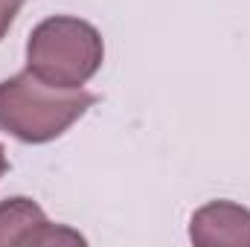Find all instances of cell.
<instances>
[{
    "instance_id": "cell-6",
    "label": "cell",
    "mask_w": 250,
    "mask_h": 247,
    "mask_svg": "<svg viewBox=\"0 0 250 247\" xmlns=\"http://www.w3.org/2000/svg\"><path fill=\"white\" fill-rule=\"evenodd\" d=\"M6 169H9V157H6V151H3V145H0V178L6 175Z\"/></svg>"
},
{
    "instance_id": "cell-2",
    "label": "cell",
    "mask_w": 250,
    "mask_h": 247,
    "mask_svg": "<svg viewBox=\"0 0 250 247\" xmlns=\"http://www.w3.org/2000/svg\"><path fill=\"white\" fill-rule=\"evenodd\" d=\"M105 62L99 29L73 15L41 21L26 41V70L53 87L76 90L87 84Z\"/></svg>"
},
{
    "instance_id": "cell-1",
    "label": "cell",
    "mask_w": 250,
    "mask_h": 247,
    "mask_svg": "<svg viewBox=\"0 0 250 247\" xmlns=\"http://www.w3.org/2000/svg\"><path fill=\"white\" fill-rule=\"evenodd\" d=\"M96 99L99 96L84 87H53L23 70L0 82V131L21 143L41 145L79 123Z\"/></svg>"
},
{
    "instance_id": "cell-4",
    "label": "cell",
    "mask_w": 250,
    "mask_h": 247,
    "mask_svg": "<svg viewBox=\"0 0 250 247\" xmlns=\"http://www.w3.org/2000/svg\"><path fill=\"white\" fill-rule=\"evenodd\" d=\"M189 239L198 247H250V209L233 201H209L195 209L189 221Z\"/></svg>"
},
{
    "instance_id": "cell-3",
    "label": "cell",
    "mask_w": 250,
    "mask_h": 247,
    "mask_svg": "<svg viewBox=\"0 0 250 247\" xmlns=\"http://www.w3.org/2000/svg\"><path fill=\"white\" fill-rule=\"evenodd\" d=\"M50 247V245H84V236L53 224L47 212L23 195L0 201V247Z\"/></svg>"
},
{
    "instance_id": "cell-5",
    "label": "cell",
    "mask_w": 250,
    "mask_h": 247,
    "mask_svg": "<svg viewBox=\"0 0 250 247\" xmlns=\"http://www.w3.org/2000/svg\"><path fill=\"white\" fill-rule=\"evenodd\" d=\"M23 3L26 0H0V41L12 29V23H15V18H18V12H21Z\"/></svg>"
}]
</instances>
